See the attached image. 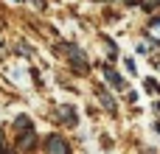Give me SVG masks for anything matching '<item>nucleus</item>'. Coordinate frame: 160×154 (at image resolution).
<instances>
[{"instance_id": "obj_1", "label": "nucleus", "mask_w": 160, "mask_h": 154, "mask_svg": "<svg viewBox=\"0 0 160 154\" xmlns=\"http://www.w3.org/2000/svg\"><path fill=\"white\" fill-rule=\"evenodd\" d=\"M45 149H48V154H70V146H68L59 135H51V137L45 140Z\"/></svg>"}, {"instance_id": "obj_2", "label": "nucleus", "mask_w": 160, "mask_h": 154, "mask_svg": "<svg viewBox=\"0 0 160 154\" xmlns=\"http://www.w3.org/2000/svg\"><path fill=\"white\" fill-rule=\"evenodd\" d=\"M104 76L110 79V84H112V87H118V90L124 87V79H121V76H118V73H115L112 67H104Z\"/></svg>"}, {"instance_id": "obj_3", "label": "nucleus", "mask_w": 160, "mask_h": 154, "mask_svg": "<svg viewBox=\"0 0 160 154\" xmlns=\"http://www.w3.org/2000/svg\"><path fill=\"white\" fill-rule=\"evenodd\" d=\"M98 98H101V101H104V107H110V109H112V107H115V101H112V98H110V95H107V93H104V90H98Z\"/></svg>"}, {"instance_id": "obj_4", "label": "nucleus", "mask_w": 160, "mask_h": 154, "mask_svg": "<svg viewBox=\"0 0 160 154\" xmlns=\"http://www.w3.org/2000/svg\"><path fill=\"white\" fill-rule=\"evenodd\" d=\"M0 152H3V135H0Z\"/></svg>"}, {"instance_id": "obj_5", "label": "nucleus", "mask_w": 160, "mask_h": 154, "mask_svg": "<svg viewBox=\"0 0 160 154\" xmlns=\"http://www.w3.org/2000/svg\"><path fill=\"white\" fill-rule=\"evenodd\" d=\"M37 6H42V0H37Z\"/></svg>"}, {"instance_id": "obj_6", "label": "nucleus", "mask_w": 160, "mask_h": 154, "mask_svg": "<svg viewBox=\"0 0 160 154\" xmlns=\"http://www.w3.org/2000/svg\"><path fill=\"white\" fill-rule=\"evenodd\" d=\"M158 112H160V104H158Z\"/></svg>"}, {"instance_id": "obj_7", "label": "nucleus", "mask_w": 160, "mask_h": 154, "mask_svg": "<svg viewBox=\"0 0 160 154\" xmlns=\"http://www.w3.org/2000/svg\"><path fill=\"white\" fill-rule=\"evenodd\" d=\"M158 132H160V126H158Z\"/></svg>"}]
</instances>
